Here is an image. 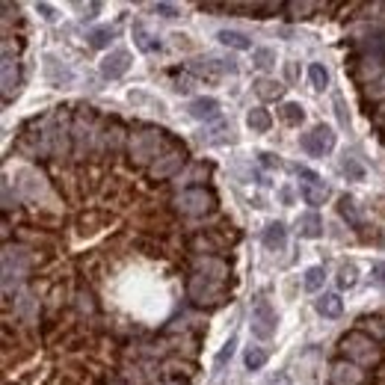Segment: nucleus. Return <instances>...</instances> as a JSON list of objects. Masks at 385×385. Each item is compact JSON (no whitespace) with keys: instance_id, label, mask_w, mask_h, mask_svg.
Returning a JSON list of instances; mask_svg holds the SVG:
<instances>
[{"instance_id":"f3484780","label":"nucleus","mask_w":385,"mask_h":385,"mask_svg":"<svg viewBox=\"0 0 385 385\" xmlns=\"http://www.w3.org/2000/svg\"><path fill=\"white\" fill-rule=\"evenodd\" d=\"M216 39H219V45L234 48V51H255V48H252V39L246 36V33H240V30H219Z\"/></svg>"},{"instance_id":"4c0bfd02","label":"nucleus","mask_w":385,"mask_h":385,"mask_svg":"<svg viewBox=\"0 0 385 385\" xmlns=\"http://www.w3.org/2000/svg\"><path fill=\"white\" fill-rule=\"evenodd\" d=\"M311 9H314V3H288V12H293L291 18H308Z\"/></svg>"},{"instance_id":"4be33fe9","label":"nucleus","mask_w":385,"mask_h":385,"mask_svg":"<svg viewBox=\"0 0 385 385\" xmlns=\"http://www.w3.org/2000/svg\"><path fill=\"white\" fill-rule=\"evenodd\" d=\"M130 36H134V45H137V48H139L142 53H151V51H157V48H160V42L154 39L151 33H148L146 27L139 24V21H137L134 27H130Z\"/></svg>"},{"instance_id":"e433bc0d","label":"nucleus","mask_w":385,"mask_h":385,"mask_svg":"<svg viewBox=\"0 0 385 385\" xmlns=\"http://www.w3.org/2000/svg\"><path fill=\"white\" fill-rule=\"evenodd\" d=\"M335 113H338V122L344 128H350V110L344 107V98L341 95H335Z\"/></svg>"},{"instance_id":"f8f14e48","label":"nucleus","mask_w":385,"mask_h":385,"mask_svg":"<svg viewBox=\"0 0 385 385\" xmlns=\"http://www.w3.org/2000/svg\"><path fill=\"white\" fill-rule=\"evenodd\" d=\"M184 166V151H169V154H163V157H157L151 163V178H169V175H175Z\"/></svg>"},{"instance_id":"1a4fd4ad","label":"nucleus","mask_w":385,"mask_h":385,"mask_svg":"<svg viewBox=\"0 0 385 385\" xmlns=\"http://www.w3.org/2000/svg\"><path fill=\"white\" fill-rule=\"evenodd\" d=\"M98 69H101V74L107 77V80H119V77L128 74V69H130V51H125V48L110 51Z\"/></svg>"},{"instance_id":"7ed1b4c3","label":"nucleus","mask_w":385,"mask_h":385,"mask_svg":"<svg viewBox=\"0 0 385 385\" xmlns=\"http://www.w3.org/2000/svg\"><path fill=\"white\" fill-rule=\"evenodd\" d=\"M163 146V130H154V128H146L139 134L130 137V157L134 163H148L157 157V151Z\"/></svg>"},{"instance_id":"6ab92c4d","label":"nucleus","mask_w":385,"mask_h":385,"mask_svg":"<svg viewBox=\"0 0 385 385\" xmlns=\"http://www.w3.org/2000/svg\"><path fill=\"white\" fill-rule=\"evenodd\" d=\"M246 125H249L252 134H267V130L273 128V116L264 107H252L246 113Z\"/></svg>"},{"instance_id":"423d86ee","label":"nucleus","mask_w":385,"mask_h":385,"mask_svg":"<svg viewBox=\"0 0 385 385\" xmlns=\"http://www.w3.org/2000/svg\"><path fill=\"white\" fill-rule=\"evenodd\" d=\"M296 175H300V196L308 202V205H323L329 199V187L323 184V178L317 172L311 169H305V166H296Z\"/></svg>"},{"instance_id":"20e7f679","label":"nucleus","mask_w":385,"mask_h":385,"mask_svg":"<svg viewBox=\"0 0 385 385\" xmlns=\"http://www.w3.org/2000/svg\"><path fill=\"white\" fill-rule=\"evenodd\" d=\"M214 207V196L202 190V187H193V190H184L175 196V211L184 216H202Z\"/></svg>"},{"instance_id":"6e6552de","label":"nucleus","mask_w":385,"mask_h":385,"mask_svg":"<svg viewBox=\"0 0 385 385\" xmlns=\"http://www.w3.org/2000/svg\"><path fill=\"white\" fill-rule=\"evenodd\" d=\"M24 273H27L24 249H12V246H9L3 252V288L9 291V288H12V279L21 282V279H24Z\"/></svg>"},{"instance_id":"c85d7f7f","label":"nucleus","mask_w":385,"mask_h":385,"mask_svg":"<svg viewBox=\"0 0 385 385\" xmlns=\"http://www.w3.org/2000/svg\"><path fill=\"white\" fill-rule=\"evenodd\" d=\"M338 169H341V175H347L350 181H365V166H361L356 157H344L338 163Z\"/></svg>"},{"instance_id":"393cba45","label":"nucleus","mask_w":385,"mask_h":385,"mask_svg":"<svg viewBox=\"0 0 385 385\" xmlns=\"http://www.w3.org/2000/svg\"><path fill=\"white\" fill-rule=\"evenodd\" d=\"M365 51H368V57H370V60H377L379 65L385 62V30L377 33V36H370V39L365 42Z\"/></svg>"},{"instance_id":"a211bd4d","label":"nucleus","mask_w":385,"mask_h":385,"mask_svg":"<svg viewBox=\"0 0 385 385\" xmlns=\"http://www.w3.org/2000/svg\"><path fill=\"white\" fill-rule=\"evenodd\" d=\"M255 95L261 101H279L284 95V86L279 80H273V77H258L255 80Z\"/></svg>"},{"instance_id":"9b49d317","label":"nucleus","mask_w":385,"mask_h":385,"mask_svg":"<svg viewBox=\"0 0 385 385\" xmlns=\"http://www.w3.org/2000/svg\"><path fill=\"white\" fill-rule=\"evenodd\" d=\"M187 113H190L193 119H202V122H216L219 119V101L211 95H202V98H193L190 104H187Z\"/></svg>"},{"instance_id":"473e14b6","label":"nucleus","mask_w":385,"mask_h":385,"mask_svg":"<svg viewBox=\"0 0 385 385\" xmlns=\"http://www.w3.org/2000/svg\"><path fill=\"white\" fill-rule=\"evenodd\" d=\"M338 211H341V216H344V219H347L350 225H361L359 207H356V202L350 199V196H344V199H341V205H338Z\"/></svg>"},{"instance_id":"58836bf2","label":"nucleus","mask_w":385,"mask_h":385,"mask_svg":"<svg viewBox=\"0 0 385 385\" xmlns=\"http://www.w3.org/2000/svg\"><path fill=\"white\" fill-rule=\"evenodd\" d=\"M370 279H373V284H379V288H385V261L373 264V267H370Z\"/></svg>"},{"instance_id":"bb28decb","label":"nucleus","mask_w":385,"mask_h":385,"mask_svg":"<svg viewBox=\"0 0 385 385\" xmlns=\"http://www.w3.org/2000/svg\"><path fill=\"white\" fill-rule=\"evenodd\" d=\"M113 36H116V30H113V27H95L86 39H89V45H92V48L104 51V48H110V42H113Z\"/></svg>"},{"instance_id":"72a5a7b5","label":"nucleus","mask_w":385,"mask_h":385,"mask_svg":"<svg viewBox=\"0 0 385 385\" xmlns=\"http://www.w3.org/2000/svg\"><path fill=\"white\" fill-rule=\"evenodd\" d=\"M252 62H255L258 69H273V65H276V51L273 48H255L252 51Z\"/></svg>"},{"instance_id":"2f4dec72","label":"nucleus","mask_w":385,"mask_h":385,"mask_svg":"<svg viewBox=\"0 0 385 385\" xmlns=\"http://www.w3.org/2000/svg\"><path fill=\"white\" fill-rule=\"evenodd\" d=\"M282 119H284V122H288L291 128H296V125H302V119H305V110H302L300 104L288 101V104H282Z\"/></svg>"},{"instance_id":"9d476101","label":"nucleus","mask_w":385,"mask_h":385,"mask_svg":"<svg viewBox=\"0 0 385 385\" xmlns=\"http://www.w3.org/2000/svg\"><path fill=\"white\" fill-rule=\"evenodd\" d=\"M187 69H190L193 74H199V77H223L225 71L234 74L237 65L231 62V60L225 62V60H216V57H202V60H193Z\"/></svg>"},{"instance_id":"f704fd0d","label":"nucleus","mask_w":385,"mask_h":385,"mask_svg":"<svg viewBox=\"0 0 385 385\" xmlns=\"http://www.w3.org/2000/svg\"><path fill=\"white\" fill-rule=\"evenodd\" d=\"M234 347H237V335H231V338L225 341V344H223V350H219V353H216V361H214V365H216V370L223 368V365H225V361H228L231 356H234Z\"/></svg>"},{"instance_id":"39448f33","label":"nucleus","mask_w":385,"mask_h":385,"mask_svg":"<svg viewBox=\"0 0 385 385\" xmlns=\"http://www.w3.org/2000/svg\"><path fill=\"white\" fill-rule=\"evenodd\" d=\"M300 146L305 154H311V157H323L335 148V130L329 125H314L308 134L300 137Z\"/></svg>"},{"instance_id":"f257e3e1","label":"nucleus","mask_w":385,"mask_h":385,"mask_svg":"<svg viewBox=\"0 0 385 385\" xmlns=\"http://www.w3.org/2000/svg\"><path fill=\"white\" fill-rule=\"evenodd\" d=\"M341 353H344L356 368H370L379 361V347L377 341L365 332H347L341 338Z\"/></svg>"},{"instance_id":"79ce46f5","label":"nucleus","mask_w":385,"mask_h":385,"mask_svg":"<svg viewBox=\"0 0 385 385\" xmlns=\"http://www.w3.org/2000/svg\"><path fill=\"white\" fill-rule=\"evenodd\" d=\"M166 385H175V382H166Z\"/></svg>"},{"instance_id":"0eeeda50","label":"nucleus","mask_w":385,"mask_h":385,"mask_svg":"<svg viewBox=\"0 0 385 385\" xmlns=\"http://www.w3.org/2000/svg\"><path fill=\"white\" fill-rule=\"evenodd\" d=\"M190 296L196 302H219L223 300V282L196 273V276L190 279Z\"/></svg>"},{"instance_id":"f03ea898","label":"nucleus","mask_w":385,"mask_h":385,"mask_svg":"<svg viewBox=\"0 0 385 385\" xmlns=\"http://www.w3.org/2000/svg\"><path fill=\"white\" fill-rule=\"evenodd\" d=\"M249 329H252V335H255L258 341H270L273 335H276V329H279V314H276V308H273L267 300H258L255 305H252Z\"/></svg>"},{"instance_id":"5701e85b","label":"nucleus","mask_w":385,"mask_h":385,"mask_svg":"<svg viewBox=\"0 0 385 385\" xmlns=\"http://www.w3.org/2000/svg\"><path fill=\"white\" fill-rule=\"evenodd\" d=\"M344 311V300H341L338 293H323L320 300H317V314L323 317H341Z\"/></svg>"},{"instance_id":"a878e982","label":"nucleus","mask_w":385,"mask_h":385,"mask_svg":"<svg viewBox=\"0 0 385 385\" xmlns=\"http://www.w3.org/2000/svg\"><path fill=\"white\" fill-rule=\"evenodd\" d=\"M308 80H311L314 89L323 92L326 86H329V69H326L323 62H311V65H308Z\"/></svg>"},{"instance_id":"2eb2a0df","label":"nucleus","mask_w":385,"mask_h":385,"mask_svg":"<svg viewBox=\"0 0 385 385\" xmlns=\"http://www.w3.org/2000/svg\"><path fill=\"white\" fill-rule=\"evenodd\" d=\"M264 246H267L270 252H282L284 246H288V228H284L282 223H270L267 228H264Z\"/></svg>"},{"instance_id":"dca6fc26","label":"nucleus","mask_w":385,"mask_h":385,"mask_svg":"<svg viewBox=\"0 0 385 385\" xmlns=\"http://www.w3.org/2000/svg\"><path fill=\"white\" fill-rule=\"evenodd\" d=\"M365 373H361L356 365H347V361H338L332 368V382L335 385H361Z\"/></svg>"},{"instance_id":"c756f323","label":"nucleus","mask_w":385,"mask_h":385,"mask_svg":"<svg viewBox=\"0 0 385 385\" xmlns=\"http://www.w3.org/2000/svg\"><path fill=\"white\" fill-rule=\"evenodd\" d=\"M243 361H246L249 370H261L264 365H267V350H264V347H246Z\"/></svg>"},{"instance_id":"b1692460","label":"nucleus","mask_w":385,"mask_h":385,"mask_svg":"<svg viewBox=\"0 0 385 385\" xmlns=\"http://www.w3.org/2000/svg\"><path fill=\"white\" fill-rule=\"evenodd\" d=\"M199 273H202V276H207V279L223 282L228 276V267H225L223 261H216V258H205V261H199Z\"/></svg>"},{"instance_id":"4468645a","label":"nucleus","mask_w":385,"mask_h":385,"mask_svg":"<svg viewBox=\"0 0 385 385\" xmlns=\"http://www.w3.org/2000/svg\"><path fill=\"white\" fill-rule=\"evenodd\" d=\"M296 234L305 237V240L323 237V219H320V214H317V211L300 214V219H296Z\"/></svg>"},{"instance_id":"c9c22d12","label":"nucleus","mask_w":385,"mask_h":385,"mask_svg":"<svg viewBox=\"0 0 385 385\" xmlns=\"http://www.w3.org/2000/svg\"><path fill=\"white\" fill-rule=\"evenodd\" d=\"M151 9H154L157 15H163V18H178V15H181V9L175 6V3H154Z\"/></svg>"},{"instance_id":"cd10ccee","label":"nucleus","mask_w":385,"mask_h":385,"mask_svg":"<svg viewBox=\"0 0 385 385\" xmlns=\"http://www.w3.org/2000/svg\"><path fill=\"white\" fill-rule=\"evenodd\" d=\"M323 279H326V270H323V264H314V267H308L305 270V291H320L323 288Z\"/></svg>"},{"instance_id":"a19ab883","label":"nucleus","mask_w":385,"mask_h":385,"mask_svg":"<svg viewBox=\"0 0 385 385\" xmlns=\"http://www.w3.org/2000/svg\"><path fill=\"white\" fill-rule=\"evenodd\" d=\"M279 196H282V202H291V199H293V193L288 190V187H282V190H279Z\"/></svg>"},{"instance_id":"ea45409f","label":"nucleus","mask_w":385,"mask_h":385,"mask_svg":"<svg viewBox=\"0 0 385 385\" xmlns=\"http://www.w3.org/2000/svg\"><path fill=\"white\" fill-rule=\"evenodd\" d=\"M36 9L42 12V18H45V21H53V18H57V12H53V6H48V3H36Z\"/></svg>"},{"instance_id":"aec40b11","label":"nucleus","mask_w":385,"mask_h":385,"mask_svg":"<svg viewBox=\"0 0 385 385\" xmlns=\"http://www.w3.org/2000/svg\"><path fill=\"white\" fill-rule=\"evenodd\" d=\"M199 139L205 142V146H225V142H231V125L228 122H219L214 128L202 130Z\"/></svg>"},{"instance_id":"412c9836","label":"nucleus","mask_w":385,"mask_h":385,"mask_svg":"<svg viewBox=\"0 0 385 385\" xmlns=\"http://www.w3.org/2000/svg\"><path fill=\"white\" fill-rule=\"evenodd\" d=\"M18 86H21V69H18V62L6 60L3 62V98H6V101L18 92Z\"/></svg>"},{"instance_id":"7c9ffc66","label":"nucleus","mask_w":385,"mask_h":385,"mask_svg":"<svg viewBox=\"0 0 385 385\" xmlns=\"http://www.w3.org/2000/svg\"><path fill=\"white\" fill-rule=\"evenodd\" d=\"M359 282V267L353 261L350 264H341V270H338V288H353V284Z\"/></svg>"},{"instance_id":"ddd939ff","label":"nucleus","mask_w":385,"mask_h":385,"mask_svg":"<svg viewBox=\"0 0 385 385\" xmlns=\"http://www.w3.org/2000/svg\"><path fill=\"white\" fill-rule=\"evenodd\" d=\"M45 77H48L51 86H69L74 80V71L65 62H60L53 53H48L45 57Z\"/></svg>"}]
</instances>
